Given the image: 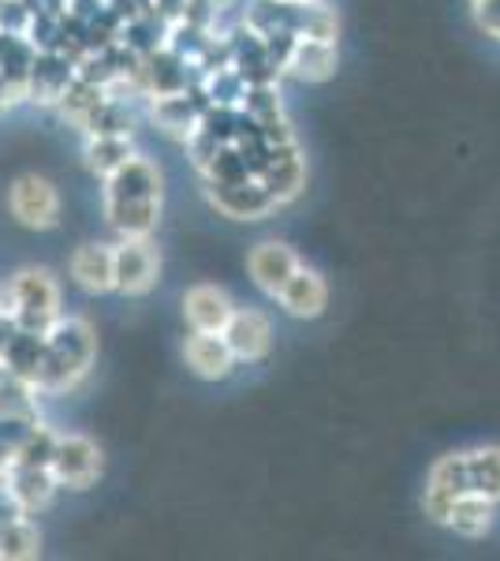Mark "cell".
I'll return each mask as SVG.
<instances>
[{
    "label": "cell",
    "instance_id": "6da1fadb",
    "mask_svg": "<svg viewBox=\"0 0 500 561\" xmlns=\"http://www.w3.org/2000/svg\"><path fill=\"white\" fill-rule=\"evenodd\" d=\"M161 169L135 153L105 176V217L120 237H150L161 221Z\"/></svg>",
    "mask_w": 500,
    "mask_h": 561
},
{
    "label": "cell",
    "instance_id": "7a4b0ae2",
    "mask_svg": "<svg viewBox=\"0 0 500 561\" xmlns=\"http://www.w3.org/2000/svg\"><path fill=\"white\" fill-rule=\"evenodd\" d=\"M97 356V337L86 319H60L42 333V367L34 389L45 393H63L75 389L90 375Z\"/></svg>",
    "mask_w": 500,
    "mask_h": 561
},
{
    "label": "cell",
    "instance_id": "3957f363",
    "mask_svg": "<svg viewBox=\"0 0 500 561\" xmlns=\"http://www.w3.org/2000/svg\"><path fill=\"white\" fill-rule=\"evenodd\" d=\"M4 314L23 333H45L60 319V285L45 266L20 270L4 288Z\"/></svg>",
    "mask_w": 500,
    "mask_h": 561
},
{
    "label": "cell",
    "instance_id": "277c9868",
    "mask_svg": "<svg viewBox=\"0 0 500 561\" xmlns=\"http://www.w3.org/2000/svg\"><path fill=\"white\" fill-rule=\"evenodd\" d=\"M49 472L57 479V486L90 491L105 472V454L86 434H57V438H53V454H49Z\"/></svg>",
    "mask_w": 500,
    "mask_h": 561
},
{
    "label": "cell",
    "instance_id": "5b68a950",
    "mask_svg": "<svg viewBox=\"0 0 500 561\" xmlns=\"http://www.w3.org/2000/svg\"><path fill=\"white\" fill-rule=\"evenodd\" d=\"M161 277V255L150 237H124L113 248V293L139 300Z\"/></svg>",
    "mask_w": 500,
    "mask_h": 561
},
{
    "label": "cell",
    "instance_id": "8992f818",
    "mask_svg": "<svg viewBox=\"0 0 500 561\" xmlns=\"http://www.w3.org/2000/svg\"><path fill=\"white\" fill-rule=\"evenodd\" d=\"M60 210H63V203H60L57 184L38 173L15 176L12 187H8V214H12L23 229H34V232L57 229Z\"/></svg>",
    "mask_w": 500,
    "mask_h": 561
},
{
    "label": "cell",
    "instance_id": "52a82bcc",
    "mask_svg": "<svg viewBox=\"0 0 500 561\" xmlns=\"http://www.w3.org/2000/svg\"><path fill=\"white\" fill-rule=\"evenodd\" d=\"M213 210H221L232 221H261L266 214L277 210V198L266 192L258 176H240V180H209L206 187Z\"/></svg>",
    "mask_w": 500,
    "mask_h": 561
},
{
    "label": "cell",
    "instance_id": "ba28073f",
    "mask_svg": "<svg viewBox=\"0 0 500 561\" xmlns=\"http://www.w3.org/2000/svg\"><path fill=\"white\" fill-rule=\"evenodd\" d=\"M224 345H229L235 364H261L272 352V325L254 307H235L229 325L221 330Z\"/></svg>",
    "mask_w": 500,
    "mask_h": 561
},
{
    "label": "cell",
    "instance_id": "9c48e42d",
    "mask_svg": "<svg viewBox=\"0 0 500 561\" xmlns=\"http://www.w3.org/2000/svg\"><path fill=\"white\" fill-rule=\"evenodd\" d=\"M254 176L266 184V192L277 198V206L292 203L306 184V165H303V158H299L295 139L292 142H269L266 165H261Z\"/></svg>",
    "mask_w": 500,
    "mask_h": 561
},
{
    "label": "cell",
    "instance_id": "30bf717a",
    "mask_svg": "<svg viewBox=\"0 0 500 561\" xmlns=\"http://www.w3.org/2000/svg\"><path fill=\"white\" fill-rule=\"evenodd\" d=\"M467 486V457L463 454H444L438 465L430 468V479H426V494H422V510L433 524H444V513L456 502Z\"/></svg>",
    "mask_w": 500,
    "mask_h": 561
},
{
    "label": "cell",
    "instance_id": "8fae6325",
    "mask_svg": "<svg viewBox=\"0 0 500 561\" xmlns=\"http://www.w3.org/2000/svg\"><path fill=\"white\" fill-rule=\"evenodd\" d=\"M272 300L284 307V314H292V319H322L325 307H329V285H325V277L317 270H306L299 262L295 274L280 285V293Z\"/></svg>",
    "mask_w": 500,
    "mask_h": 561
},
{
    "label": "cell",
    "instance_id": "7c38bea8",
    "mask_svg": "<svg viewBox=\"0 0 500 561\" xmlns=\"http://www.w3.org/2000/svg\"><path fill=\"white\" fill-rule=\"evenodd\" d=\"M295 266H299V255L280 240H261L247 251V274L266 296H277L280 285L295 274Z\"/></svg>",
    "mask_w": 500,
    "mask_h": 561
},
{
    "label": "cell",
    "instance_id": "4fadbf2b",
    "mask_svg": "<svg viewBox=\"0 0 500 561\" xmlns=\"http://www.w3.org/2000/svg\"><path fill=\"white\" fill-rule=\"evenodd\" d=\"M235 311L221 285H190L184 293V322L198 333H221Z\"/></svg>",
    "mask_w": 500,
    "mask_h": 561
},
{
    "label": "cell",
    "instance_id": "5bb4252c",
    "mask_svg": "<svg viewBox=\"0 0 500 561\" xmlns=\"http://www.w3.org/2000/svg\"><path fill=\"white\" fill-rule=\"evenodd\" d=\"M184 364L195 378L202 382H221V378L232 375L235 359L229 345H224L221 333H198L190 330V337L184 341Z\"/></svg>",
    "mask_w": 500,
    "mask_h": 561
},
{
    "label": "cell",
    "instance_id": "9a60e30c",
    "mask_svg": "<svg viewBox=\"0 0 500 561\" xmlns=\"http://www.w3.org/2000/svg\"><path fill=\"white\" fill-rule=\"evenodd\" d=\"M284 71H292L299 83H325L336 71V42L322 38H292L284 53Z\"/></svg>",
    "mask_w": 500,
    "mask_h": 561
},
{
    "label": "cell",
    "instance_id": "2e32d148",
    "mask_svg": "<svg viewBox=\"0 0 500 561\" xmlns=\"http://www.w3.org/2000/svg\"><path fill=\"white\" fill-rule=\"evenodd\" d=\"M8 494L20 510L31 517V513L45 510L53 502V494L60 491L57 479H53L49 465H8Z\"/></svg>",
    "mask_w": 500,
    "mask_h": 561
},
{
    "label": "cell",
    "instance_id": "e0dca14e",
    "mask_svg": "<svg viewBox=\"0 0 500 561\" xmlns=\"http://www.w3.org/2000/svg\"><path fill=\"white\" fill-rule=\"evenodd\" d=\"M68 277L90 296L113 293V248L108 243H79L68 259Z\"/></svg>",
    "mask_w": 500,
    "mask_h": 561
},
{
    "label": "cell",
    "instance_id": "ac0fdd59",
    "mask_svg": "<svg viewBox=\"0 0 500 561\" xmlns=\"http://www.w3.org/2000/svg\"><path fill=\"white\" fill-rule=\"evenodd\" d=\"M75 71H71L68 57H57V53H38L31 68V79H26V98L42 105H60V98L68 94V87L75 83Z\"/></svg>",
    "mask_w": 500,
    "mask_h": 561
},
{
    "label": "cell",
    "instance_id": "d6986e66",
    "mask_svg": "<svg viewBox=\"0 0 500 561\" xmlns=\"http://www.w3.org/2000/svg\"><path fill=\"white\" fill-rule=\"evenodd\" d=\"M493 520H497V502H489V497H481L475 491H463L456 502L449 505V513H444V528H452L463 539L489 536Z\"/></svg>",
    "mask_w": 500,
    "mask_h": 561
},
{
    "label": "cell",
    "instance_id": "ffe728a7",
    "mask_svg": "<svg viewBox=\"0 0 500 561\" xmlns=\"http://www.w3.org/2000/svg\"><path fill=\"white\" fill-rule=\"evenodd\" d=\"M153 124L168 135V139H179V142H190L202 128V113L198 105L184 94H165V98H153Z\"/></svg>",
    "mask_w": 500,
    "mask_h": 561
},
{
    "label": "cell",
    "instance_id": "44dd1931",
    "mask_svg": "<svg viewBox=\"0 0 500 561\" xmlns=\"http://www.w3.org/2000/svg\"><path fill=\"white\" fill-rule=\"evenodd\" d=\"M467 457V486L500 505V446L463 449Z\"/></svg>",
    "mask_w": 500,
    "mask_h": 561
},
{
    "label": "cell",
    "instance_id": "7402d4cb",
    "mask_svg": "<svg viewBox=\"0 0 500 561\" xmlns=\"http://www.w3.org/2000/svg\"><path fill=\"white\" fill-rule=\"evenodd\" d=\"M135 158L131 135H90L86 139V165L94 176H113L124 161Z\"/></svg>",
    "mask_w": 500,
    "mask_h": 561
},
{
    "label": "cell",
    "instance_id": "603a6c76",
    "mask_svg": "<svg viewBox=\"0 0 500 561\" xmlns=\"http://www.w3.org/2000/svg\"><path fill=\"white\" fill-rule=\"evenodd\" d=\"M38 554H42V536L31 524V517H15L0 528V558L23 561V558H38Z\"/></svg>",
    "mask_w": 500,
    "mask_h": 561
},
{
    "label": "cell",
    "instance_id": "cb8c5ba5",
    "mask_svg": "<svg viewBox=\"0 0 500 561\" xmlns=\"http://www.w3.org/2000/svg\"><path fill=\"white\" fill-rule=\"evenodd\" d=\"M475 4V26L500 42V0H470Z\"/></svg>",
    "mask_w": 500,
    "mask_h": 561
},
{
    "label": "cell",
    "instance_id": "d4e9b609",
    "mask_svg": "<svg viewBox=\"0 0 500 561\" xmlns=\"http://www.w3.org/2000/svg\"><path fill=\"white\" fill-rule=\"evenodd\" d=\"M4 307H8V300H4V288H0V314H4Z\"/></svg>",
    "mask_w": 500,
    "mask_h": 561
},
{
    "label": "cell",
    "instance_id": "484cf974",
    "mask_svg": "<svg viewBox=\"0 0 500 561\" xmlns=\"http://www.w3.org/2000/svg\"><path fill=\"white\" fill-rule=\"evenodd\" d=\"M288 4H311V0H288Z\"/></svg>",
    "mask_w": 500,
    "mask_h": 561
}]
</instances>
